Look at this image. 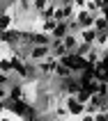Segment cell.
Returning a JSON list of instances; mask_svg holds the SVG:
<instances>
[{
	"instance_id": "cell-1",
	"label": "cell",
	"mask_w": 108,
	"mask_h": 121,
	"mask_svg": "<svg viewBox=\"0 0 108 121\" xmlns=\"http://www.w3.org/2000/svg\"><path fill=\"white\" fill-rule=\"evenodd\" d=\"M60 66V60L58 57H46V60L37 62V71H39V78H53L55 75V69Z\"/></svg>"
},
{
	"instance_id": "cell-2",
	"label": "cell",
	"mask_w": 108,
	"mask_h": 121,
	"mask_svg": "<svg viewBox=\"0 0 108 121\" xmlns=\"http://www.w3.org/2000/svg\"><path fill=\"white\" fill-rule=\"evenodd\" d=\"M46 57H51V46H46V43H34V46H30V50H28V62H41L46 60Z\"/></svg>"
},
{
	"instance_id": "cell-3",
	"label": "cell",
	"mask_w": 108,
	"mask_h": 121,
	"mask_svg": "<svg viewBox=\"0 0 108 121\" xmlns=\"http://www.w3.org/2000/svg\"><path fill=\"white\" fill-rule=\"evenodd\" d=\"M64 105H67L69 110V117H74V119H78V117L85 114V103L78 101V96H64Z\"/></svg>"
},
{
	"instance_id": "cell-4",
	"label": "cell",
	"mask_w": 108,
	"mask_h": 121,
	"mask_svg": "<svg viewBox=\"0 0 108 121\" xmlns=\"http://www.w3.org/2000/svg\"><path fill=\"white\" fill-rule=\"evenodd\" d=\"M74 21L78 23V27H81V30H85V27H94L97 14H92L90 9H76V16H74Z\"/></svg>"
},
{
	"instance_id": "cell-5",
	"label": "cell",
	"mask_w": 108,
	"mask_h": 121,
	"mask_svg": "<svg viewBox=\"0 0 108 121\" xmlns=\"http://www.w3.org/2000/svg\"><path fill=\"white\" fill-rule=\"evenodd\" d=\"M74 16H76L74 5H64V2L55 5V21H74Z\"/></svg>"
},
{
	"instance_id": "cell-6",
	"label": "cell",
	"mask_w": 108,
	"mask_h": 121,
	"mask_svg": "<svg viewBox=\"0 0 108 121\" xmlns=\"http://www.w3.org/2000/svg\"><path fill=\"white\" fill-rule=\"evenodd\" d=\"M69 32H71V23H69V21H58V25H55V30H53V34H51V37L62 41Z\"/></svg>"
},
{
	"instance_id": "cell-7",
	"label": "cell",
	"mask_w": 108,
	"mask_h": 121,
	"mask_svg": "<svg viewBox=\"0 0 108 121\" xmlns=\"http://www.w3.org/2000/svg\"><path fill=\"white\" fill-rule=\"evenodd\" d=\"M62 41H64V46H67L69 53H76V48L81 46V37H78V32H69Z\"/></svg>"
},
{
	"instance_id": "cell-8",
	"label": "cell",
	"mask_w": 108,
	"mask_h": 121,
	"mask_svg": "<svg viewBox=\"0 0 108 121\" xmlns=\"http://www.w3.org/2000/svg\"><path fill=\"white\" fill-rule=\"evenodd\" d=\"M78 37H81V41H85V43H90V46H94L99 32H97L94 27H85V30H81V32H78Z\"/></svg>"
},
{
	"instance_id": "cell-9",
	"label": "cell",
	"mask_w": 108,
	"mask_h": 121,
	"mask_svg": "<svg viewBox=\"0 0 108 121\" xmlns=\"http://www.w3.org/2000/svg\"><path fill=\"white\" fill-rule=\"evenodd\" d=\"M51 55L53 57H64V55H69V50H67V46H64V41H60V39H53V43H51Z\"/></svg>"
},
{
	"instance_id": "cell-10",
	"label": "cell",
	"mask_w": 108,
	"mask_h": 121,
	"mask_svg": "<svg viewBox=\"0 0 108 121\" xmlns=\"http://www.w3.org/2000/svg\"><path fill=\"white\" fill-rule=\"evenodd\" d=\"M55 25H58V21H55V18H46V21H41V18H39V25H37V30H39V32H44V34H53Z\"/></svg>"
},
{
	"instance_id": "cell-11",
	"label": "cell",
	"mask_w": 108,
	"mask_h": 121,
	"mask_svg": "<svg viewBox=\"0 0 108 121\" xmlns=\"http://www.w3.org/2000/svg\"><path fill=\"white\" fill-rule=\"evenodd\" d=\"M94 30L97 32H108V14H97Z\"/></svg>"
},
{
	"instance_id": "cell-12",
	"label": "cell",
	"mask_w": 108,
	"mask_h": 121,
	"mask_svg": "<svg viewBox=\"0 0 108 121\" xmlns=\"http://www.w3.org/2000/svg\"><path fill=\"white\" fill-rule=\"evenodd\" d=\"M71 75H74V73H71V71H69L67 66H62V64H60V66L55 69V75H53V78H58V80H62V78H71Z\"/></svg>"
},
{
	"instance_id": "cell-13",
	"label": "cell",
	"mask_w": 108,
	"mask_h": 121,
	"mask_svg": "<svg viewBox=\"0 0 108 121\" xmlns=\"http://www.w3.org/2000/svg\"><path fill=\"white\" fill-rule=\"evenodd\" d=\"M9 94H12L9 85H0V103H9Z\"/></svg>"
},
{
	"instance_id": "cell-14",
	"label": "cell",
	"mask_w": 108,
	"mask_h": 121,
	"mask_svg": "<svg viewBox=\"0 0 108 121\" xmlns=\"http://www.w3.org/2000/svg\"><path fill=\"white\" fill-rule=\"evenodd\" d=\"M90 50H92V46H90V43H85V41H81V46L76 48V55H81V57H88Z\"/></svg>"
},
{
	"instance_id": "cell-15",
	"label": "cell",
	"mask_w": 108,
	"mask_h": 121,
	"mask_svg": "<svg viewBox=\"0 0 108 121\" xmlns=\"http://www.w3.org/2000/svg\"><path fill=\"white\" fill-rule=\"evenodd\" d=\"M16 117H19V114H14L12 110L7 108L5 112H2V114H0V121H16Z\"/></svg>"
},
{
	"instance_id": "cell-16",
	"label": "cell",
	"mask_w": 108,
	"mask_h": 121,
	"mask_svg": "<svg viewBox=\"0 0 108 121\" xmlns=\"http://www.w3.org/2000/svg\"><path fill=\"white\" fill-rule=\"evenodd\" d=\"M0 85H12V75H9V73H2V71H0Z\"/></svg>"
},
{
	"instance_id": "cell-17",
	"label": "cell",
	"mask_w": 108,
	"mask_h": 121,
	"mask_svg": "<svg viewBox=\"0 0 108 121\" xmlns=\"http://www.w3.org/2000/svg\"><path fill=\"white\" fill-rule=\"evenodd\" d=\"M88 2L90 0H74V7L76 9H88Z\"/></svg>"
},
{
	"instance_id": "cell-18",
	"label": "cell",
	"mask_w": 108,
	"mask_h": 121,
	"mask_svg": "<svg viewBox=\"0 0 108 121\" xmlns=\"http://www.w3.org/2000/svg\"><path fill=\"white\" fill-rule=\"evenodd\" d=\"M78 119H81V121H97V117H94V114H90V112H85V114L78 117Z\"/></svg>"
},
{
	"instance_id": "cell-19",
	"label": "cell",
	"mask_w": 108,
	"mask_h": 121,
	"mask_svg": "<svg viewBox=\"0 0 108 121\" xmlns=\"http://www.w3.org/2000/svg\"><path fill=\"white\" fill-rule=\"evenodd\" d=\"M5 110H7V103H0V114H2Z\"/></svg>"
},
{
	"instance_id": "cell-20",
	"label": "cell",
	"mask_w": 108,
	"mask_h": 121,
	"mask_svg": "<svg viewBox=\"0 0 108 121\" xmlns=\"http://www.w3.org/2000/svg\"><path fill=\"white\" fill-rule=\"evenodd\" d=\"M67 121H81V119H74V117H71V119H67Z\"/></svg>"
},
{
	"instance_id": "cell-21",
	"label": "cell",
	"mask_w": 108,
	"mask_h": 121,
	"mask_svg": "<svg viewBox=\"0 0 108 121\" xmlns=\"http://www.w3.org/2000/svg\"><path fill=\"white\" fill-rule=\"evenodd\" d=\"M106 5H108V0H106Z\"/></svg>"
}]
</instances>
